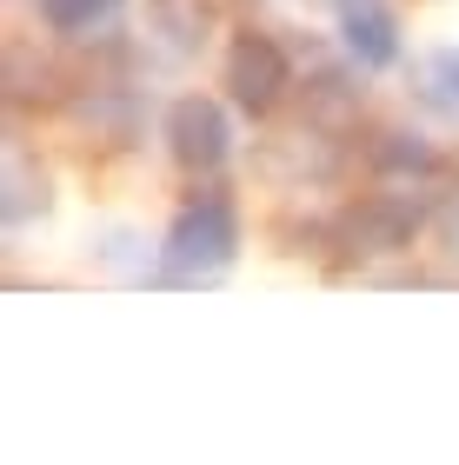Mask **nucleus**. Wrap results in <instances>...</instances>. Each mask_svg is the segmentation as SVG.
Masks as SVG:
<instances>
[{"instance_id":"f257e3e1","label":"nucleus","mask_w":459,"mask_h":465,"mask_svg":"<svg viewBox=\"0 0 459 465\" xmlns=\"http://www.w3.org/2000/svg\"><path fill=\"white\" fill-rule=\"evenodd\" d=\"M234 252H240V220H234L226 200H194L174 220V232H166V266H174L180 280L234 266Z\"/></svg>"},{"instance_id":"f03ea898","label":"nucleus","mask_w":459,"mask_h":465,"mask_svg":"<svg viewBox=\"0 0 459 465\" xmlns=\"http://www.w3.org/2000/svg\"><path fill=\"white\" fill-rule=\"evenodd\" d=\"M166 140H174V160L180 166H220L226 160V114H220V100H206V94H186L174 100V114H166Z\"/></svg>"},{"instance_id":"7ed1b4c3","label":"nucleus","mask_w":459,"mask_h":465,"mask_svg":"<svg viewBox=\"0 0 459 465\" xmlns=\"http://www.w3.org/2000/svg\"><path fill=\"white\" fill-rule=\"evenodd\" d=\"M226 87H234V100L246 114H266L280 100V87H286V54L266 34L234 40V54H226Z\"/></svg>"},{"instance_id":"20e7f679","label":"nucleus","mask_w":459,"mask_h":465,"mask_svg":"<svg viewBox=\"0 0 459 465\" xmlns=\"http://www.w3.org/2000/svg\"><path fill=\"white\" fill-rule=\"evenodd\" d=\"M340 14V40L360 67H393L400 60V20H393L386 0H333Z\"/></svg>"},{"instance_id":"39448f33","label":"nucleus","mask_w":459,"mask_h":465,"mask_svg":"<svg viewBox=\"0 0 459 465\" xmlns=\"http://www.w3.org/2000/svg\"><path fill=\"white\" fill-rule=\"evenodd\" d=\"M413 226H420V213L406 200H373L353 213V240H360V252H400L413 246Z\"/></svg>"},{"instance_id":"423d86ee","label":"nucleus","mask_w":459,"mask_h":465,"mask_svg":"<svg viewBox=\"0 0 459 465\" xmlns=\"http://www.w3.org/2000/svg\"><path fill=\"white\" fill-rule=\"evenodd\" d=\"M420 100H426V107H440L446 120H459V47L426 54V67H420Z\"/></svg>"},{"instance_id":"0eeeda50","label":"nucleus","mask_w":459,"mask_h":465,"mask_svg":"<svg viewBox=\"0 0 459 465\" xmlns=\"http://www.w3.org/2000/svg\"><path fill=\"white\" fill-rule=\"evenodd\" d=\"M120 0H40V14H47L54 34H87L94 20H107Z\"/></svg>"},{"instance_id":"6e6552de","label":"nucleus","mask_w":459,"mask_h":465,"mask_svg":"<svg viewBox=\"0 0 459 465\" xmlns=\"http://www.w3.org/2000/svg\"><path fill=\"white\" fill-rule=\"evenodd\" d=\"M380 166H386V173H426V166H433V153H426V146H420V140H406V134H393V140L380 146Z\"/></svg>"},{"instance_id":"1a4fd4ad","label":"nucleus","mask_w":459,"mask_h":465,"mask_svg":"<svg viewBox=\"0 0 459 465\" xmlns=\"http://www.w3.org/2000/svg\"><path fill=\"white\" fill-rule=\"evenodd\" d=\"M27 213H34V200H27V160H20V153H7V220L20 226Z\"/></svg>"}]
</instances>
